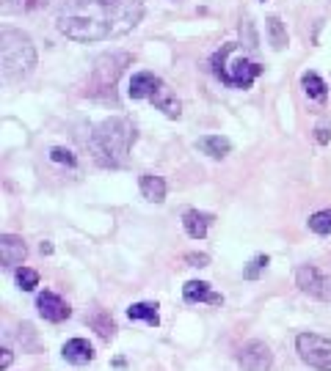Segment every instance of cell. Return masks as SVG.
Masks as SVG:
<instances>
[{"label":"cell","mask_w":331,"mask_h":371,"mask_svg":"<svg viewBox=\"0 0 331 371\" xmlns=\"http://www.w3.org/2000/svg\"><path fill=\"white\" fill-rule=\"evenodd\" d=\"M144 20V0H66L58 31L72 41H102L130 33Z\"/></svg>","instance_id":"obj_1"},{"label":"cell","mask_w":331,"mask_h":371,"mask_svg":"<svg viewBox=\"0 0 331 371\" xmlns=\"http://www.w3.org/2000/svg\"><path fill=\"white\" fill-rule=\"evenodd\" d=\"M132 143H135V126L127 119H105L92 132V141H89L94 160L105 168L125 165Z\"/></svg>","instance_id":"obj_2"},{"label":"cell","mask_w":331,"mask_h":371,"mask_svg":"<svg viewBox=\"0 0 331 371\" xmlns=\"http://www.w3.org/2000/svg\"><path fill=\"white\" fill-rule=\"evenodd\" d=\"M265 72V66H260L257 61H251L246 56V50L237 44V41H230L224 44L216 56H213V74L230 86V89H249L260 74Z\"/></svg>","instance_id":"obj_3"},{"label":"cell","mask_w":331,"mask_h":371,"mask_svg":"<svg viewBox=\"0 0 331 371\" xmlns=\"http://www.w3.org/2000/svg\"><path fill=\"white\" fill-rule=\"evenodd\" d=\"M0 66H3V77L11 83L31 74L36 66V47L28 33L14 28L0 31Z\"/></svg>","instance_id":"obj_4"},{"label":"cell","mask_w":331,"mask_h":371,"mask_svg":"<svg viewBox=\"0 0 331 371\" xmlns=\"http://www.w3.org/2000/svg\"><path fill=\"white\" fill-rule=\"evenodd\" d=\"M130 63L127 53H105L99 56L92 66V77H89V93L92 96H108L113 93V86L119 80V74L125 72V66Z\"/></svg>","instance_id":"obj_5"},{"label":"cell","mask_w":331,"mask_h":371,"mask_svg":"<svg viewBox=\"0 0 331 371\" xmlns=\"http://www.w3.org/2000/svg\"><path fill=\"white\" fill-rule=\"evenodd\" d=\"M296 283L304 294L331 303V264H301L296 270Z\"/></svg>","instance_id":"obj_6"},{"label":"cell","mask_w":331,"mask_h":371,"mask_svg":"<svg viewBox=\"0 0 331 371\" xmlns=\"http://www.w3.org/2000/svg\"><path fill=\"white\" fill-rule=\"evenodd\" d=\"M296 349L301 360L312 369L331 371V339H323L318 333H301L296 339Z\"/></svg>","instance_id":"obj_7"},{"label":"cell","mask_w":331,"mask_h":371,"mask_svg":"<svg viewBox=\"0 0 331 371\" xmlns=\"http://www.w3.org/2000/svg\"><path fill=\"white\" fill-rule=\"evenodd\" d=\"M237 360H240V366L246 371H268L273 366V352H270V346L265 341H249L240 349Z\"/></svg>","instance_id":"obj_8"},{"label":"cell","mask_w":331,"mask_h":371,"mask_svg":"<svg viewBox=\"0 0 331 371\" xmlns=\"http://www.w3.org/2000/svg\"><path fill=\"white\" fill-rule=\"evenodd\" d=\"M36 308H39V313H42L47 322H56V325L72 316L69 303H66V300H61L56 292H42V294L36 297Z\"/></svg>","instance_id":"obj_9"},{"label":"cell","mask_w":331,"mask_h":371,"mask_svg":"<svg viewBox=\"0 0 331 371\" xmlns=\"http://www.w3.org/2000/svg\"><path fill=\"white\" fill-rule=\"evenodd\" d=\"M28 256V247L23 242V237H14V234H3L0 237V261L3 267H17L23 264Z\"/></svg>","instance_id":"obj_10"},{"label":"cell","mask_w":331,"mask_h":371,"mask_svg":"<svg viewBox=\"0 0 331 371\" xmlns=\"http://www.w3.org/2000/svg\"><path fill=\"white\" fill-rule=\"evenodd\" d=\"M182 297H185V303H210V306L224 303V297L210 292V283H204V280H188L182 286Z\"/></svg>","instance_id":"obj_11"},{"label":"cell","mask_w":331,"mask_h":371,"mask_svg":"<svg viewBox=\"0 0 331 371\" xmlns=\"http://www.w3.org/2000/svg\"><path fill=\"white\" fill-rule=\"evenodd\" d=\"M149 102H152L158 110H163L168 119H180V113H182V105H180V99L171 93V89L166 86L163 80H161V83H158V89L152 91Z\"/></svg>","instance_id":"obj_12"},{"label":"cell","mask_w":331,"mask_h":371,"mask_svg":"<svg viewBox=\"0 0 331 371\" xmlns=\"http://www.w3.org/2000/svg\"><path fill=\"white\" fill-rule=\"evenodd\" d=\"M64 358L75 366H86L94 360V346L86 339H72L64 344Z\"/></svg>","instance_id":"obj_13"},{"label":"cell","mask_w":331,"mask_h":371,"mask_svg":"<svg viewBox=\"0 0 331 371\" xmlns=\"http://www.w3.org/2000/svg\"><path fill=\"white\" fill-rule=\"evenodd\" d=\"M210 223H213V215L199 212V209H188V212L182 215V226H185V231H188L191 240H204Z\"/></svg>","instance_id":"obj_14"},{"label":"cell","mask_w":331,"mask_h":371,"mask_svg":"<svg viewBox=\"0 0 331 371\" xmlns=\"http://www.w3.org/2000/svg\"><path fill=\"white\" fill-rule=\"evenodd\" d=\"M158 83H161L158 74H152V72H138V74H132L127 93H130V99H149L152 91L158 89Z\"/></svg>","instance_id":"obj_15"},{"label":"cell","mask_w":331,"mask_h":371,"mask_svg":"<svg viewBox=\"0 0 331 371\" xmlns=\"http://www.w3.org/2000/svg\"><path fill=\"white\" fill-rule=\"evenodd\" d=\"M196 149L204 152L207 157H213V160H221V157H227L232 152V143L224 135H207V138H199Z\"/></svg>","instance_id":"obj_16"},{"label":"cell","mask_w":331,"mask_h":371,"mask_svg":"<svg viewBox=\"0 0 331 371\" xmlns=\"http://www.w3.org/2000/svg\"><path fill=\"white\" fill-rule=\"evenodd\" d=\"M141 193H144L146 201L161 204L166 198V182L161 176H155V174H144V176H141Z\"/></svg>","instance_id":"obj_17"},{"label":"cell","mask_w":331,"mask_h":371,"mask_svg":"<svg viewBox=\"0 0 331 371\" xmlns=\"http://www.w3.org/2000/svg\"><path fill=\"white\" fill-rule=\"evenodd\" d=\"M50 0H0L3 14H31L39 8H47Z\"/></svg>","instance_id":"obj_18"},{"label":"cell","mask_w":331,"mask_h":371,"mask_svg":"<svg viewBox=\"0 0 331 371\" xmlns=\"http://www.w3.org/2000/svg\"><path fill=\"white\" fill-rule=\"evenodd\" d=\"M301 86H304V91L309 99H315V102H326V96H329V86L315 74V72H306L304 77H301Z\"/></svg>","instance_id":"obj_19"},{"label":"cell","mask_w":331,"mask_h":371,"mask_svg":"<svg viewBox=\"0 0 331 371\" xmlns=\"http://www.w3.org/2000/svg\"><path fill=\"white\" fill-rule=\"evenodd\" d=\"M127 316H130L132 322H138V319H144L146 325H152V327H158L161 325V316H158V303H135L127 308Z\"/></svg>","instance_id":"obj_20"},{"label":"cell","mask_w":331,"mask_h":371,"mask_svg":"<svg viewBox=\"0 0 331 371\" xmlns=\"http://www.w3.org/2000/svg\"><path fill=\"white\" fill-rule=\"evenodd\" d=\"M89 325L97 330L102 341H111L113 336H116V325H113L111 313H105V311H97L94 316H89Z\"/></svg>","instance_id":"obj_21"},{"label":"cell","mask_w":331,"mask_h":371,"mask_svg":"<svg viewBox=\"0 0 331 371\" xmlns=\"http://www.w3.org/2000/svg\"><path fill=\"white\" fill-rule=\"evenodd\" d=\"M268 39H270L273 50H285L287 47V31H285L279 17H268Z\"/></svg>","instance_id":"obj_22"},{"label":"cell","mask_w":331,"mask_h":371,"mask_svg":"<svg viewBox=\"0 0 331 371\" xmlns=\"http://www.w3.org/2000/svg\"><path fill=\"white\" fill-rule=\"evenodd\" d=\"M309 228H312L315 234H320V237H326V234H331V209H323V212H315V215L309 217Z\"/></svg>","instance_id":"obj_23"},{"label":"cell","mask_w":331,"mask_h":371,"mask_svg":"<svg viewBox=\"0 0 331 371\" xmlns=\"http://www.w3.org/2000/svg\"><path fill=\"white\" fill-rule=\"evenodd\" d=\"M17 283H20L23 292H33L39 286V273L31 270V267H20L17 270Z\"/></svg>","instance_id":"obj_24"},{"label":"cell","mask_w":331,"mask_h":371,"mask_svg":"<svg viewBox=\"0 0 331 371\" xmlns=\"http://www.w3.org/2000/svg\"><path fill=\"white\" fill-rule=\"evenodd\" d=\"M268 261H270L268 256H257V259H254V261H251V264L243 270V278H246V280H257V278H260V273H263L265 267H268Z\"/></svg>","instance_id":"obj_25"},{"label":"cell","mask_w":331,"mask_h":371,"mask_svg":"<svg viewBox=\"0 0 331 371\" xmlns=\"http://www.w3.org/2000/svg\"><path fill=\"white\" fill-rule=\"evenodd\" d=\"M50 160H53V162H64V165H75V162H77L75 155H72L69 149H61V146H56V149L50 152Z\"/></svg>","instance_id":"obj_26"},{"label":"cell","mask_w":331,"mask_h":371,"mask_svg":"<svg viewBox=\"0 0 331 371\" xmlns=\"http://www.w3.org/2000/svg\"><path fill=\"white\" fill-rule=\"evenodd\" d=\"M185 261H188L191 267H207V264H210V256H207V253H188Z\"/></svg>","instance_id":"obj_27"},{"label":"cell","mask_w":331,"mask_h":371,"mask_svg":"<svg viewBox=\"0 0 331 371\" xmlns=\"http://www.w3.org/2000/svg\"><path fill=\"white\" fill-rule=\"evenodd\" d=\"M315 141H318V143H329L331 141V129L326 124H320V126L315 129Z\"/></svg>","instance_id":"obj_28"},{"label":"cell","mask_w":331,"mask_h":371,"mask_svg":"<svg viewBox=\"0 0 331 371\" xmlns=\"http://www.w3.org/2000/svg\"><path fill=\"white\" fill-rule=\"evenodd\" d=\"M11 366V352L8 349H3V360H0V369H8Z\"/></svg>","instance_id":"obj_29"},{"label":"cell","mask_w":331,"mask_h":371,"mask_svg":"<svg viewBox=\"0 0 331 371\" xmlns=\"http://www.w3.org/2000/svg\"><path fill=\"white\" fill-rule=\"evenodd\" d=\"M39 250H42V253H53V245H50V242H42Z\"/></svg>","instance_id":"obj_30"},{"label":"cell","mask_w":331,"mask_h":371,"mask_svg":"<svg viewBox=\"0 0 331 371\" xmlns=\"http://www.w3.org/2000/svg\"><path fill=\"white\" fill-rule=\"evenodd\" d=\"M263 3H265V0H263Z\"/></svg>","instance_id":"obj_31"}]
</instances>
